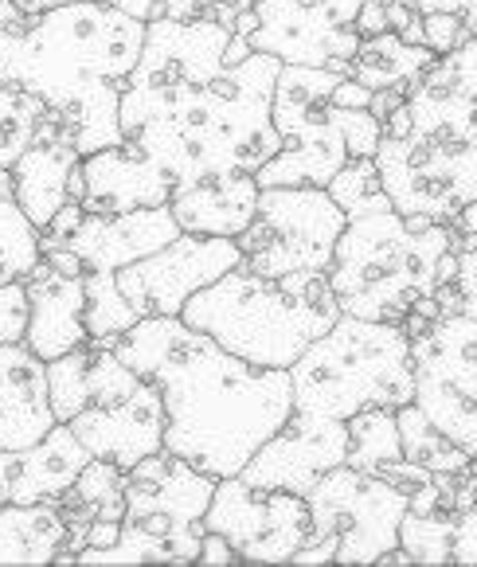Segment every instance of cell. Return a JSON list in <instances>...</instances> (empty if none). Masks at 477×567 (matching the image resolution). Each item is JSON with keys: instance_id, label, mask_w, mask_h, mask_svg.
<instances>
[{"instance_id": "obj_1", "label": "cell", "mask_w": 477, "mask_h": 567, "mask_svg": "<svg viewBox=\"0 0 477 567\" xmlns=\"http://www.w3.org/2000/svg\"><path fill=\"white\" fill-rule=\"evenodd\" d=\"M106 349L160 388L165 451L211 477L243 474L293 415L290 368H251L185 318H142Z\"/></svg>"}, {"instance_id": "obj_2", "label": "cell", "mask_w": 477, "mask_h": 567, "mask_svg": "<svg viewBox=\"0 0 477 567\" xmlns=\"http://www.w3.org/2000/svg\"><path fill=\"white\" fill-rule=\"evenodd\" d=\"M145 20L106 0L59 4L24 28L0 32V83H17L48 102L75 130V150L122 145V91L137 68Z\"/></svg>"}, {"instance_id": "obj_3", "label": "cell", "mask_w": 477, "mask_h": 567, "mask_svg": "<svg viewBox=\"0 0 477 567\" xmlns=\"http://www.w3.org/2000/svg\"><path fill=\"white\" fill-rule=\"evenodd\" d=\"M372 161L403 216L450 224L477 200V35L438 55L384 117Z\"/></svg>"}, {"instance_id": "obj_4", "label": "cell", "mask_w": 477, "mask_h": 567, "mask_svg": "<svg viewBox=\"0 0 477 567\" xmlns=\"http://www.w3.org/2000/svg\"><path fill=\"white\" fill-rule=\"evenodd\" d=\"M278 71L274 55L251 51L208 83L122 114V134L157 161L176 188L211 173H259L282 150L270 114Z\"/></svg>"}, {"instance_id": "obj_5", "label": "cell", "mask_w": 477, "mask_h": 567, "mask_svg": "<svg viewBox=\"0 0 477 567\" xmlns=\"http://www.w3.org/2000/svg\"><path fill=\"white\" fill-rule=\"evenodd\" d=\"M329 196L344 208V231L325 275L341 313L400 326L419 301L435 298L450 231L427 216H403L387 200L372 157L344 161Z\"/></svg>"}, {"instance_id": "obj_6", "label": "cell", "mask_w": 477, "mask_h": 567, "mask_svg": "<svg viewBox=\"0 0 477 567\" xmlns=\"http://www.w3.org/2000/svg\"><path fill=\"white\" fill-rule=\"evenodd\" d=\"M180 318L251 368H293V360L336 326L341 301L325 275L267 278L239 262L193 293Z\"/></svg>"}, {"instance_id": "obj_7", "label": "cell", "mask_w": 477, "mask_h": 567, "mask_svg": "<svg viewBox=\"0 0 477 567\" xmlns=\"http://www.w3.org/2000/svg\"><path fill=\"white\" fill-rule=\"evenodd\" d=\"M293 411L349 423L364 408L415 403L411 337L395 321H364L341 313L290 368Z\"/></svg>"}, {"instance_id": "obj_8", "label": "cell", "mask_w": 477, "mask_h": 567, "mask_svg": "<svg viewBox=\"0 0 477 567\" xmlns=\"http://www.w3.org/2000/svg\"><path fill=\"white\" fill-rule=\"evenodd\" d=\"M219 477L160 451L126 470V513L110 548H83L75 564H196L204 513Z\"/></svg>"}, {"instance_id": "obj_9", "label": "cell", "mask_w": 477, "mask_h": 567, "mask_svg": "<svg viewBox=\"0 0 477 567\" xmlns=\"http://www.w3.org/2000/svg\"><path fill=\"white\" fill-rule=\"evenodd\" d=\"M310 501V540L293 564H380L400 548V525L407 493L384 474L336 466L305 493Z\"/></svg>"}, {"instance_id": "obj_10", "label": "cell", "mask_w": 477, "mask_h": 567, "mask_svg": "<svg viewBox=\"0 0 477 567\" xmlns=\"http://www.w3.org/2000/svg\"><path fill=\"white\" fill-rule=\"evenodd\" d=\"M341 79V71L282 63L274 110H270L282 150L255 173L259 188H290V184L329 188L333 184V176L349 161V145L333 117V91Z\"/></svg>"}, {"instance_id": "obj_11", "label": "cell", "mask_w": 477, "mask_h": 567, "mask_svg": "<svg viewBox=\"0 0 477 567\" xmlns=\"http://www.w3.org/2000/svg\"><path fill=\"white\" fill-rule=\"evenodd\" d=\"M68 426L91 451V458L134 470L137 462L165 451V400L160 388L137 375L114 349L91 344L86 408Z\"/></svg>"}, {"instance_id": "obj_12", "label": "cell", "mask_w": 477, "mask_h": 567, "mask_svg": "<svg viewBox=\"0 0 477 567\" xmlns=\"http://www.w3.org/2000/svg\"><path fill=\"white\" fill-rule=\"evenodd\" d=\"M341 231L344 208L329 196V188L313 184L262 188L259 212L239 235L243 267L267 278L329 275Z\"/></svg>"}, {"instance_id": "obj_13", "label": "cell", "mask_w": 477, "mask_h": 567, "mask_svg": "<svg viewBox=\"0 0 477 567\" xmlns=\"http://www.w3.org/2000/svg\"><path fill=\"white\" fill-rule=\"evenodd\" d=\"M415 360V408L477 458V321L443 313L411 337Z\"/></svg>"}, {"instance_id": "obj_14", "label": "cell", "mask_w": 477, "mask_h": 567, "mask_svg": "<svg viewBox=\"0 0 477 567\" xmlns=\"http://www.w3.org/2000/svg\"><path fill=\"white\" fill-rule=\"evenodd\" d=\"M204 528L219 533L243 564H293L310 540V501L290 489H262L243 477H219Z\"/></svg>"}, {"instance_id": "obj_15", "label": "cell", "mask_w": 477, "mask_h": 567, "mask_svg": "<svg viewBox=\"0 0 477 567\" xmlns=\"http://www.w3.org/2000/svg\"><path fill=\"white\" fill-rule=\"evenodd\" d=\"M243 262L239 239L180 231L173 243L117 270V286L137 309V318H180L193 293Z\"/></svg>"}, {"instance_id": "obj_16", "label": "cell", "mask_w": 477, "mask_h": 567, "mask_svg": "<svg viewBox=\"0 0 477 567\" xmlns=\"http://www.w3.org/2000/svg\"><path fill=\"white\" fill-rule=\"evenodd\" d=\"M259 28L251 32V51L274 55L278 63L325 68L349 75L361 32L336 20L329 0H259Z\"/></svg>"}, {"instance_id": "obj_17", "label": "cell", "mask_w": 477, "mask_h": 567, "mask_svg": "<svg viewBox=\"0 0 477 567\" xmlns=\"http://www.w3.org/2000/svg\"><path fill=\"white\" fill-rule=\"evenodd\" d=\"M344 458H349V423L293 411L282 431L259 446V454L247 462L239 477L262 489H290L305 497L329 470L344 466Z\"/></svg>"}, {"instance_id": "obj_18", "label": "cell", "mask_w": 477, "mask_h": 567, "mask_svg": "<svg viewBox=\"0 0 477 567\" xmlns=\"http://www.w3.org/2000/svg\"><path fill=\"white\" fill-rule=\"evenodd\" d=\"M173 176L129 142L86 153L71 173V200L83 204V212H91V216L160 208L173 200Z\"/></svg>"}, {"instance_id": "obj_19", "label": "cell", "mask_w": 477, "mask_h": 567, "mask_svg": "<svg viewBox=\"0 0 477 567\" xmlns=\"http://www.w3.org/2000/svg\"><path fill=\"white\" fill-rule=\"evenodd\" d=\"M79 161H83V153L75 150V130L55 110H48L40 130H35V142L9 168L17 204L40 231L71 200V173L79 168Z\"/></svg>"}, {"instance_id": "obj_20", "label": "cell", "mask_w": 477, "mask_h": 567, "mask_svg": "<svg viewBox=\"0 0 477 567\" xmlns=\"http://www.w3.org/2000/svg\"><path fill=\"white\" fill-rule=\"evenodd\" d=\"M24 290H28L24 344L43 360V364L91 344V333H86L83 275H63V270L48 267V262L40 259L24 275Z\"/></svg>"}, {"instance_id": "obj_21", "label": "cell", "mask_w": 477, "mask_h": 567, "mask_svg": "<svg viewBox=\"0 0 477 567\" xmlns=\"http://www.w3.org/2000/svg\"><path fill=\"white\" fill-rule=\"evenodd\" d=\"M91 451L68 423H55L40 443L0 451V505H40L59 501L75 485Z\"/></svg>"}, {"instance_id": "obj_22", "label": "cell", "mask_w": 477, "mask_h": 567, "mask_svg": "<svg viewBox=\"0 0 477 567\" xmlns=\"http://www.w3.org/2000/svg\"><path fill=\"white\" fill-rule=\"evenodd\" d=\"M180 235L173 208H137L122 212V216H91L86 212L83 224L75 227L63 247H71L83 259V270H110L117 275L129 262L145 259L153 250H160L165 243H173Z\"/></svg>"}, {"instance_id": "obj_23", "label": "cell", "mask_w": 477, "mask_h": 567, "mask_svg": "<svg viewBox=\"0 0 477 567\" xmlns=\"http://www.w3.org/2000/svg\"><path fill=\"white\" fill-rule=\"evenodd\" d=\"M51 426L48 364L28 344H0V451L40 443Z\"/></svg>"}, {"instance_id": "obj_24", "label": "cell", "mask_w": 477, "mask_h": 567, "mask_svg": "<svg viewBox=\"0 0 477 567\" xmlns=\"http://www.w3.org/2000/svg\"><path fill=\"white\" fill-rule=\"evenodd\" d=\"M259 193L262 188L255 173H211L173 188L168 208H173L180 231L239 239L259 212Z\"/></svg>"}, {"instance_id": "obj_25", "label": "cell", "mask_w": 477, "mask_h": 567, "mask_svg": "<svg viewBox=\"0 0 477 567\" xmlns=\"http://www.w3.org/2000/svg\"><path fill=\"white\" fill-rule=\"evenodd\" d=\"M68 533V513L59 501L0 505V564H59Z\"/></svg>"}, {"instance_id": "obj_26", "label": "cell", "mask_w": 477, "mask_h": 567, "mask_svg": "<svg viewBox=\"0 0 477 567\" xmlns=\"http://www.w3.org/2000/svg\"><path fill=\"white\" fill-rule=\"evenodd\" d=\"M435 51L427 43H407L395 32H380V35H361V48L352 55L349 75L356 83H364L372 94L392 91V94H407L411 86L419 83L423 75L435 63Z\"/></svg>"}, {"instance_id": "obj_27", "label": "cell", "mask_w": 477, "mask_h": 567, "mask_svg": "<svg viewBox=\"0 0 477 567\" xmlns=\"http://www.w3.org/2000/svg\"><path fill=\"white\" fill-rule=\"evenodd\" d=\"M43 259L40 227L24 216L12 193V173L0 168V286L20 282Z\"/></svg>"}, {"instance_id": "obj_28", "label": "cell", "mask_w": 477, "mask_h": 567, "mask_svg": "<svg viewBox=\"0 0 477 567\" xmlns=\"http://www.w3.org/2000/svg\"><path fill=\"white\" fill-rule=\"evenodd\" d=\"M395 423H400L403 458L431 470V474H458V470H469V462H474L458 443H450L415 403L395 411Z\"/></svg>"}, {"instance_id": "obj_29", "label": "cell", "mask_w": 477, "mask_h": 567, "mask_svg": "<svg viewBox=\"0 0 477 567\" xmlns=\"http://www.w3.org/2000/svg\"><path fill=\"white\" fill-rule=\"evenodd\" d=\"M403 462L400 443V423H395V408H364L349 419V458L344 466L372 470L380 474L384 466Z\"/></svg>"}, {"instance_id": "obj_30", "label": "cell", "mask_w": 477, "mask_h": 567, "mask_svg": "<svg viewBox=\"0 0 477 567\" xmlns=\"http://www.w3.org/2000/svg\"><path fill=\"white\" fill-rule=\"evenodd\" d=\"M86 286V333H91V344H110L117 337L134 329L137 309L129 306V298L117 286V275L110 270H86L83 275Z\"/></svg>"}, {"instance_id": "obj_31", "label": "cell", "mask_w": 477, "mask_h": 567, "mask_svg": "<svg viewBox=\"0 0 477 567\" xmlns=\"http://www.w3.org/2000/svg\"><path fill=\"white\" fill-rule=\"evenodd\" d=\"M48 102L17 83H0V168H12L20 153L35 142Z\"/></svg>"}, {"instance_id": "obj_32", "label": "cell", "mask_w": 477, "mask_h": 567, "mask_svg": "<svg viewBox=\"0 0 477 567\" xmlns=\"http://www.w3.org/2000/svg\"><path fill=\"white\" fill-rule=\"evenodd\" d=\"M462 509H431V513H403L400 548L415 564H454V528Z\"/></svg>"}, {"instance_id": "obj_33", "label": "cell", "mask_w": 477, "mask_h": 567, "mask_svg": "<svg viewBox=\"0 0 477 567\" xmlns=\"http://www.w3.org/2000/svg\"><path fill=\"white\" fill-rule=\"evenodd\" d=\"M86 360H91V344L48 360V400L55 423H71L86 408Z\"/></svg>"}, {"instance_id": "obj_34", "label": "cell", "mask_w": 477, "mask_h": 567, "mask_svg": "<svg viewBox=\"0 0 477 567\" xmlns=\"http://www.w3.org/2000/svg\"><path fill=\"white\" fill-rule=\"evenodd\" d=\"M454 255H458V270H454L450 282L438 286L435 301L443 313H466V318L477 321V243L454 250Z\"/></svg>"}, {"instance_id": "obj_35", "label": "cell", "mask_w": 477, "mask_h": 567, "mask_svg": "<svg viewBox=\"0 0 477 567\" xmlns=\"http://www.w3.org/2000/svg\"><path fill=\"white\" fill-rule=\"evenodd\" d=\"M333 117H336V125H341L349 157H376L380 142H384V122H380L372 110L333 106Z\"/></svg>"}, {"instance_id": "obj_36", "label": "cell", "mask_w": 477, "mask_h": 567, "mask_svg": "<svg viewBox=\"0 0 477 567\" xmlns=\"http://www.w3.org/2000/svg\"><path fill=\"white\" fill-rule=\"evenodd\" d=\"M28 337V290L20 282L0 286V344H24Z\"/></svg>"}, {"instance_id": "obj_37", "label": "cell", "mask_w": 477, "mask_h": 567, "mask_svg": "<svg viewBox=\"0 0 477 567\" xmlns=\"http://www.w3.org/2000/svg\"><path fill=\"white\" fill-rule=\"evenodd\" d=\"M469 40V28L458 12H423V43H427L435 55L462 48Z\"/></svg>"}, {"instance_id": "obj_38", "label": "cell", "mask_w": 477, "mask_h": 567, "mask_svg": "<svg viewBox=\"0 0 477 567\" xmlns=\"http://www.w3.org/2000/svg\"><path fill=\"white\" fill-rule=\"evenodd\" d=\"M454 564H477V501L458 513V528H454Z\"/></svg>"}, {"instance_id": "obj_39", "label": "cell", "mask_w": 477, "mask_h": 567, "mask_svg": "<svg viewBox=\"0 0 477 567\" xmlns=\"http://www.w3.org/2000/svg\"><path fill=\"white\" fill-rule=\"evenodd\" d=\"M419 12H458L469 35H477V0H411Z\"/></svg>"}, {"instance_id": "obj_40", "label": "cell", "mask_w": 477, "mask_h": 567, "mask_svg": "<svg viewBox=\"0 0 477 567\" xmlns=\"http://www.w3.org/2000/svg\"><path fill=\"white\" fill-rule=\"evenodd\" d=\"M333 106H349V110H372V91L364 83H356L352 75H344L333 91Z\"/></svg>"}, {"instance_id": "obj_41", "label": "cell", "mask_w": 477, "mask_h": 567, "mask_svg": "<svg viewBox=\"0 0 477 567\" xmlns=\"http://www.w3.org/2000/svg\"><path fill=\"white\" fill-rule=\"evenodd\" d=\"M196 564H239V551L231 548V544L224 540L219 533H208L204 528V540H200V559Z\"/></svg>"}, {"instance_id": "obj_42", "label": "cell", "mask_w": 477, "mask_h": 567, "mask_svg": "<svg viewBox=\"0 0 477 567\" xmlns=\"http://www.w3.org/2000/svg\"><path fill=\"white\" fill-rule=\"evenodd\" d=\"M356 32L361 35L392 32V28H387V4L384 0H364L361 12H356Z\"/></svg>"}, {"instance_id": "obj_43", "label": "cell", "mask_w": 477, "mask_h": 567, "mask_svg": "<svg viewBox=\"0 0 477 567\" xmlns=\"http://www.w3.org/2000/svg\"><path fill=\"white\" fill-rule=\"evenodd\" d=\"M255 4H259V0H204V17H211L224 28H231L235 17L247 12V9H255Z\"/></svg>"}, {"instance_id": "obj_44", "label": "cell", "mask_w": 477, "mask_h": 567, "mask_svg": "<svg viewBox=\"0 0 477 567\" xmlns=\"http://www.w3.org/2000/svg\"><path fill=\"white\" fill-rule=\"evenodd\" d=\"M157 17L196 20V17H204V0H157Z\"/></svg>"}, {"instance_id": "obj_45", "label": "cell", "mask_w": 477, "mask_h": 567, "mask_svg": "<svg viewBox=\"0 0 477 567\" xmlns=\"http://www.w3.org/2000/svg\"><path fill=\"white\" fill-rule=\"evenodd\" d=\"M106 4H114L117 12H126L134 20H145V24L157 17V0H106Z\"/></svg>"}, {"instance_id": "obj_46", "label": "cell", "mask_w": 477, "mask_h": 567, "mask_svg": "<svg viewBox=\"0 0 477 567\" xmlns=\"http://www.w3.org/2000/svg\"><path fill=\"white\" fill-rule=\"evenodd\" d=\"M24 17H40V12H51L59 9V4H79V0H12Z\"/></svg>"}, {"instance_id": "obj_47", "label": "cell", "mask_w": 477, "mask_h": 567, "mask_svg": "<svg viewBox=\"0 0 477 567\" xmlns=\"http://www.w3.org/2000/svg\"><path fill=\"white\" fill-rule=\"evenodd\" d=\"M24 24H28L24 12H20L12 0H0V32H4V28H24Z\"/></svg>"}, {"instance_id": "obj_48", "label": "cell", "mask_w": 477, "mask_h": 567, "mask_svg": "<svg viewBox=\"0 0 477 567\" xmlns=\"http://www.w3.org/2000/svg\"><path fill=\"white\" fill-rule=\"evenodd\" d=\"M469 470H474V474H477V458H474V462H469Z\"/></svg>"}]
</instances>
